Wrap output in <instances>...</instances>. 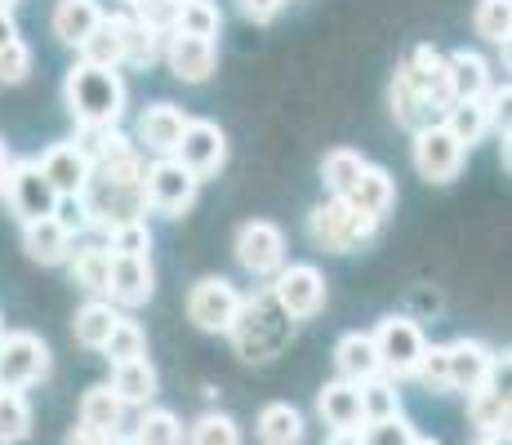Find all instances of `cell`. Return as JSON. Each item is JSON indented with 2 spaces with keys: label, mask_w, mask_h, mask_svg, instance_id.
I'll return each mask as SVG.
<instances>
[{
  "label": "cell",
  "mask_w": 512,
  "mask_h": 445,
  "mask_svg": "<svg viewBox=\"0 0 512 445\" xmlns=\"http://www.w3.org/2000/svg\"><path fill=\"white\" fill-rule=\"evenodd\" d=\"M63 103L81 130H116L125 112V81L121 72L76 63L63 81Z\"/></svg>",
  "instance_id": "6da1fadb"
},
{
  "label": "cell",
  "mask_w": 512,
  "mask_h": 445,
  "mask_svg": "<svg viewBox=\"0 0 512 445\" xmlns=\"http://www.w3.org/2000/svg\"><path fill=\"white\" fill-rule=\"evenodd\" d=\"M290 334H294V321L272 303L268 290L259 299H241V316L232 325V343L241 352V361H250V365L272 361L290 343Z\"/></svg>",
  "instance_id": "7a4b0ae2"
},
{
  "label": "cell",
  "mask_w": 512,
  "mask_h": 445,
  "mask_svg": "<svg viewBox=\"0 0 512 445\" xmlns=\"http://www.w3.org/2000/svg\"><path fill=\"white\" fill-rule=\"evenodd\" d=\"M370 339H374V356H379L383 379H392V383L415 379L428 339H423V330L410 321V316H383V321L370 330Z\"/></svg>",
  "instance_id": "3957f363"
},
{
  "label": "cell",
  "mask_w": 512,
  "mask_h": 445,
  "mask_svg": "<svg viewBox=\"0 0 512 445\" xmlns=\"http://www.w3.org/2000/svg\"><path fill=\"white\" fill-rule=\"evenodd\" d=\"M374 219H366L361 210H352L348 201H321L317 210L308 214V236H312V245L317 250H326V254H352L361 241H370L374 236Z\"/></svg>",
  "instance_id": "277c9868"
},
{
  "label": "cell",
  "mask_w": 512,
  "mask_h": 445,
  "mask_svg": "<svg viewBox=\"0 0 512 445\" xmlns=\"http://www.w3.org/2000/svg\"><path fill=\"white\" fill-rule=\"evenodd\" d=\"M49 379V343L32 330L0 334V392H23Z\"/></svg>",
  "instance_id": "5b68a950"
},
{
  "label": "cell",
  "mask_w": 512,
  "mask_h": 445,
  "mask_svg": "<svg viewBox=\"0 0 512 445\" xmlns=\"http://www.w3.org/2000/svg\"><path fill=\"white\" fill-rule=\"evenodd\" d=\"M272 303L290 316V321H312L326 308V276L317 263H285L268 285Z\"/></svg>",
  "instance_id": "8992f818"
},
{
  "label": "cell",
  "mask_w": 512,
  "mask_h": 445,
  "mask_svg": "<svg viewBox=\"0 0 512 445\" xmlns=\"http://www.w3.org/2000/svg\"><path fill=\"white\" fill-rule=\"evenodd\" d=\"M241 299L228 276H201V281L187 290V321L205 334H232L236 316H241Z\"/></svg>",
  "instance_id": "52a82bcc"
},
{
  "label": "cell",
  "mask_w": 512,
  "mask_h": 445,
  "mask_svg": "<svg viewBox=\"0 0 512 445\" xmlns=\"http://www.w3.org/2000/svg\"><path fill=\"white\" fill-rule=\"evenodd\" d=\"M196 187H201V178L187 174L174 156H156V161L143 170V201H147V210L165 214V219H179V214L192 210Z\"/></svg>",
  "instance_id": "ba28073f"
},
{
  "label": "cell",
  "mask_w": 512,
  "mask_h": 445,
  "mask_svg": "<svg viewBox=\"0 0 512 445\" xmlns=\"http://www.w3.org/2000/svg\"><path fill=\"white\" fill-rule=\"evenodd\" d=\"M0 192H5L9 210L18 214V223L54 219V210H58L54 187L45 183V174L36 161H9V174H5V187H0Z\"/></svg>",
  "instance_id": "9c48e42d"
},
{
  "label": "cell",
  "mask_w": 512,
  "mask_h": 445,
  "mask_svg": "<svg viewBox=\"0 0 512 445\" xmlns=\"http://www.w3.org/2000/svg\"><path fill=\"white\" fill-rule=\"evenodd\" d=\"M401 76H406V85L415 89V94L423 98V103L432 107V116H446V107L455 103V94H450V72H446V54L432 45H419L415 54L406 58V63L397 67Z\"/></svg>",
  "instance_id": "30bf717a"
},
{
  "label": "cell",
  "mask_w": 512,
  "mask_h": 445,
  "mask_svg": "<svg viewBox=\"0 0 512 445\" xmlns=\"http://www.w3.org/2000/svg\"><path fill=\"white\" fill-rule=\"evenodd\" d=\"M495 370H499V356L486 348L481 339H455L446 343V383L450 392H464L472 397L477 388H486V383H495Z\"/></svg>",
  "instance_id": "8fae6325"
},
{
  "label": "cell",
  "mask_w": 512,
  "mask_h": 445,
  "mask_svg": "<svg viewBox=\"0 0 512 445\" xmlns=\"http://www.w3.org/2000/svg\"><path fill=\"white\" fill-rule=\"evenodd\" d=\"M410 156H415V170L419 178H428V183H450L459 170H464V147L450 138L446 125H423L415 134V143H410Z\"/></svg>",
  "instance_id": "7c38bea8"
},
{
  "label": "cell",
  "mask_w": 512,
  "mask_h": 445,
  "mask_svg": "<svg viewBox=\"0 0 512 445\" xmlns=\"http://www.w3.org/2000/svg\"><path fill=\"white\" fill-rule=\"evenodd\" d=\"M236 263L250 276H277L285 267V232L268 219H254L236 232Z\"/></svg>",
  "instance_id": "4fadbf2b"
},
{
  "label": "cell",
  "mask_w": 512,
  "mask_h": 445,
  "mask_svg": "<svg viewBox=\"0 0 512 445\" xmlns=\"http://www.w3.org/2000/svg\"><path fill=\"white\" fill-rule=\"evenodd\" d=\"M174 161H179L192 178L219 174V165L228 161V134H223L214 121H187L179 147H174Z\"/></svg>",
  "instance_id": "5bb4252c"
},
{
  "label": "cell",
  "mask_w": 512,
  "mask_h": 445,
  "mask_svg": "<svg viewBox=\"0 0 512 445\" xmlns=\"http://www.w3.org/2000/svg\"><path fill=\"white\" fill-rule=\"evenodd\" d=\"M156 294V272L152 259H112L107 263V303L121 308H143Z\"/></svg>",
  "instance_id": "9a60e30c"
},
{
  "label": "cell",
  "mask_w": 512,
  "mask_h": 445,
  "mask_svg": "<svg viewBox=\"0 0 512 445\" xmlns=\"http://www.w3.org/2000/svg\"><path fill=\"white\" fill-rule=\"evenodd\" d=\"M165 63L183 85H205L219 67V45L214 41H192V36H165Z\"/></svg>",
  "instance_id": "2e32d148"
},
{
  "label": "cell",
  "mask_w": 512,
  "mask_h": 445,
  "mask_svg": "<svg viewBox=\"0 0 512 445\" xmlns=\"http://www.w3.org/2000/svg\"><path fill=\"white\" fill-rule=\"evenodd\" d=\"M36 165H41L45 183L54 187L58 201H81L85 183H90V165H85V156L72 143H54Z\"/></svg>",
  "instance_id": "e0dca14e"
},
{
  "label": "cell",
  "mask_w": 512,
  "mask_h": 445,
  "mask_svg": "<svg viewBox=\"0 0 512 445\" xmlns=\"http://www.w3.org/2000/svg\"><path fill=\"white\" fill-rule=\"evenodd\" d=\"M187 121H192V116H187L183 107H174V103H152V107H143V116H139V138H143V147H147V152H156V156H174V147H179Z\"/></svg>",
  "instance_id": "ac0fdd59"
},
{
  "label": "cell",
  "mask_w": 512,
  "mask_h": 445,
  "mask_svg": "<svg viewBox=\"0 0 512 445\" xmlns=\"http://www.w3.org/2000/svg\"><path fill=\"white\" fill-rule=\"evenodd\" d=\"M23 250L27 259H36L41 267H58L72 259L76 236L58 219H36V223H23Z\"/></svg>",
  "instance_id": "d6986e66"
},
{
  "label": "cell",
  "mask_w": 512,
  "mask_h": 445,
  "mask_svg": "<svg viewBox=\"0 0 512 445\" xmlns=\"http://www.w3.org/2000/svg\"><path fill=\"white\" fill-rule=\"evenodd\" d=\"M446 72H450V94H455V103H481V98L490 94V63L481 54H472V49H455V54H446Z\"/></svg>",
  "instance_id": "ffe728a7"
},
{
  "label": "cell",
  "mask_w": 512,
  "mask_h": 445,
  "mask_svg": "<svg viewBox=\"0 0 512 445\" xmlns=\"http://www.w3.org/2000/svg\"><path fill=\"white\" fill-rule=\"evenodd\" d=\"M348 205H352V210H361L366 219L383 223V214L397 205V178L383 170V165H366V174H361L357 187H352Z\"/></svg>",
  "instance_id": "44dd1931"
},
{
  "label": "cell",
  "mask_w": 512,
  "mask_h": 445,
  "mask_svg": "<svg viewBox=\"0 0 512 445\" xmlns=\"http://www.w3.org/2000/svg\"><path fill=\"white\" fill-rule=\"evenodd\" d=\"M317 414L334 432H361V392H357V383H343V379L326 383V388L317 392Z\"/></svg>",
  "instance_id": "7402d4cb"
},
{
  "label": "cell",
  "mask_w": 512,
  "mask_h": 445,
  "mask_svg": "<svg viewBox=\"0 0 512 445\" xmlns=\"http://www.w3.org/2000/svg\"><path fill=\"white\" fill-rule=\"evenodd\" d=\"M107 388L116 392V401L121 405H152L156 401V388H161V379H156V365L139 356V361H125V365H112V383Z\"/></svg>",
  "instance_id": "603a6c76"
},
{
  "label": "cell",
  "mask_w": 512,
  "mask_h": 445,
  "mask_svg": "<svg viewBox=\"0 0 512 445\" xmlns=\"http://www.w3.org/2000/svg\"><path fill=\"white\" fill-rule=\"evenodd\" d=\"M98 23H103V5H98V0H58L54 18H49L54 36L72 49H81V41L94 32Z\"/></svg>",
  "instance_id": "cb8c5ba5"
},
{
  "label": "cell",
  "mask_w": 512,
  "mask_h": 445,
  "mask_svg": "<svg viewBox=\"0 0 512 445\" xmlns=\"http://www.w3.org/2000/svg\"><path fill=\"white\" fill-rule=\"evenodd\" d=\"M254 432H259V445H303L308 441V423H303V414L294 410L290 401L263 405Z\"/></svg>",
  "instance_id": "d4e9b609"
},
{
  "label": "cell",
  "mask_w": 512,
  "mask_h": 445,
  "mask_svg": "<svg viewBox=\"0 0 512 445\" xmlns=\"http://www.w3.org/2000/svg\"><path fill=\"white\" fill-rule=\"evenodd\" d=\"M112 27H116V41H121V63L130 67H152L165 49V36L147 32L134 14H112Z\"/></svg>",
  "instance_id": "484cf974"
},
{
  "label": "cell",
  "mask_w": 512,
  "mask_h": 445,
  "mask_svg": "<svg viewBox=\"0 0 512 445\" xmlns=\"http://www.w3.org/2000/svg\"><path fill=\"white\" fill-rule=\"evenodd\" d=\"M334 365H339V379L343 383H366L379 374V356H374V339L361 330L343 334L339 343H334Z\"/></svg>",
  "instance_id": "4316f807"
},
{
  "label": "cell",
  "mask_w": 512,
  "mask_h": 445,
  "mask_svg": "<svg viewBox=\"0 0 512 445\" xmlns=\"http://www.w3.org/2000/svg\"><path fill=\"white\" fill-rule=\"evenodd\" d=\"M468 419L481 437H508V392L499 383H486L468 397Z\"/></svg>",
  "instance_id": "83f0119b"
},
{
  "label": "cell",
  "mask_w": 512,
  "mask_h": 445,
  "mask_svg": "<svg viewBox=\"0 0 512 445\" xmlns=\"http://www.w3.org/2000/svg\"><path fill=\"white\" fill-rule=\"evenodd\" d=\"M107 263H112V254H107L103 241H90V245H76L67 267H72V281L81 285L90 299H107Z\"/></svg>",
  "instance_id": "f1b7e54d"
},
{
  "label": "cell",
  "mask_w": 512,
  "mask_h": 445,
  "mask_svg": "<svg viewBox=\"0 0 512 445\" xmlns=\"http://www.w3.org/2000/svg\"><path fill=\"white\" fill-rule=\"evenodd\" d=\"M72 147L85 156V165H90V174L134 152V143H130V138H125L121 130H81V134L72 138Z\"/></svg>",
  "instance_id": "f546056e"
},
{
  "label": "cell",
  "mask_w": 512,
  "mask_h": 445,
  "mask_svg": "<svg viewBox=\"0 0 512 445\" xmlns=\"http://www.w3.org/2000/svg\"><path fill=\"white\" fill-rule=\"evenodd\" d=\"M366 156L352 152V147H334V152H326V161H321V178H326L330 196L334 201H348L352 187H357V178L366 174Z\"/></svg>",
  "instance_id": "4dcf8cb0"
},
{
  "label": "cell",
  "mask_w": 512,
  "mask_h": 445,
  "mask_svg": "<svg viewBox=\"0 0 512 445\" xmlns=\"http://www.w3.org/2000/svg\"><path fill=\"white\" fill-rule=\"evenodd\" d=\"M116 321H121V312H116L112 303H107V299H90L81 312H76L72 334H76V343H81V348L103 352V343H107V334L116 330Z\"/></svg>",
  "instance_id": "1f68e13d"
},
{
  "label": "cell",
  "mask_w": 512,
  "mask_h": 445,
  "mask_svg": "<svg viewBox=\"0 0 512 445\" xmlns=\"http://www.w3.org/2000/svg\"><path fill=\"white\" fill-rule=\"evenodd\" d=\"M121 419H125V405L116 401V392L107 388V383H94V388L81 397V423L85 428L112 437V432H121Z\"/></svg>",
  "instance_id": "d6a6232c"
},
{
  "label": "cell",
  "mask_w": 512,
  "mask_h": 445,
  "mask_svg": "<svg viewBox=\"0 0 512 445\" xmlns=\"http://www.w3.org/2000/svg\"><path fill=\"white\" fill-rule=\"evenodd\" d=\"M134 445H187V428L174 410H161V405H147L139 428L130 432Z\"/></svg>",
  "instance_id": "836d02e7"
},
{
  "label": "cell",
  "mask_w": 512,
  "mask_h": 445,
  "mask_svg": "<svg viewBox=\"0 0 512 445\" xmlns=\"http://www.w3.org/2000/svg\"><path fill=\"white\" fill-rule=\"evenodd\" d=\"M223 27V14L214 0H183L179 18H174V32L170 36H192V41H214Z\"/></svg>",
  "instance_id": "e575fe53"
},
{
  "label": "cell",
  "mask_w": 512,
  "mask_h": 445,
  "mask_svg": "<svg viewBox=\"0 0 512 445\" xmlns=\"http://www.w3.org/2000/svg\"><path fill=\"white\" fill-rule=\"evenodd\" d=\"M441 125H446L450 138H455L464 152L490 134V116H486V107L481 103H450L446 116H441Z\"/></svg>",
  "instance_id": "d590c367"
},
{
  "label": "cell",
  "mask_w": 512,
  "mask_h": 445,
  "mask_svg": "<svg viewBox=\"0 0 512 445\" xmlns=\"http://www.w3.org/2000/svg\"><path fill=\"white\" fill-rule=\"evenodd\" d=\"M361 392V423H379V419H397L401 414V392L392 379H383V374H374V379L357 383Z\"/></svg>",
  "instance_id": "8d00e7d4"
},
{
  "label": "cell",
  "mask_w": 512,
  "mask_h": 445,
  "mask_svg": "<svg viewBox=\"0 0 512 445\" xmlns=\"http://www.w3.org/2000/svg\"><path fill=\"white\" fill-rule=\"evenodd\" d=\"M388 98H392V116H397V125H406L410 134H419L423 125H437V116H432V107L423 103V98L415 94V89L406 85V76H392V89H388Z\"/></svg>",
  "instance_id": "74e56055"
},
{
  "label": "cell",
  "mask_w": 512,
  "mask_h": 445,
  "mask_svg": "<svg viewBox=\"0 0 512 445\" xmlns=\"http://www.w3.org/2000/svg\"><path fill=\"white\" fill-rule=\"evenodd\" d=\"M81 63L85 67H103V72H116V67H121V41H116L112 14H103V23H98L94 32L81 41Z\"/></svg>",
  "instance_id": "f35d334b"
},
{
  "label": "cell",
  "mask_w": 512,
  "mask_h": 445,
  "mask_svg": "<svg viewBox=\"0 0 512 445\" xmlns=\"http://www.w3.org/2000/svg\"><path fill=\"white\" fill-rule=\"evenodd\" d=\"M472 27H477L481 41L508 49V36H512V0H477Z\"/></svg>",
  "instance_id": "ab89813d"
},
{
  "label": "cell",
  "mask_w": 512,
  "mask_h": 445,
  "mask_svg": "<svg viewBox=\"0 0 512 445\" xmlns=\"http://www.w3.org/2000/svg\"><path fill=\"white\" fill-rule=\"evenodd\" d=\"M32 437V405L23 392H0V445H23Z\"/></svg>",
  "instance_id": "60d3db41"
},
{
  "label": "cell",
  "mask_w": 512,
  "mask_h": 445,
  "mask_svg": "<svg viewBox=\"0 0 512 445\" xmlns=\"http://www.w3.org/2000/svg\"><path fill=\"white\" fill-rule=\"evenodd\" d=\"M187 445H241V423L232 414L205 410L201 419L187 428Z\"/></svg>",
  "instance_id": "b9f144b4"
},
{
  "label": "cell",
  "mask_w": 512,
  "mask_h": 445,
  "mask_svg": "<svg viewBox=\"0 0 512 445\" xmlns=\"http://www.w3.org/2000/svg\"><path fill=\"white\" fill-rule=\"evenodd\" d=\"M103 356H107V361H112V365H125V361H139V356H147V339H143L139 321H130V316H121V321H116V330L107 334Z\"/></svg>",
  "instance_id": "7bdbcfd3"
},
{
  "label": "cell",
  "mask_w": 512,
  "mask_h": 445,
  "mask_svg": "<svg viewBox=\"0 0 512 445\" xmlns=\"http://www.w3.org/2000/svg\"><path fill=\"white\" fill-rule=\"evenodd\" d=\"M103 245L112 259H147L152 254V232H147V223H121L107 232Z\"/></svg>",
  "instance_id": "ee69618b"
},
{
  "label": "cell",
  "mask_w": 512,
  "mask_h": 445,
  "mask_svg": "<svg viewBox=\"0 0 512 445\" xmlns=\"http://www.w3.org/2000/svg\"><path fill=\"white\" fill-rule=\"evenodd\" d=\"M361 445H415L419 432L410 428L406 414H397V419H379V423H361Z\"/></svg>",
  "instance_id": "f6af8a7d"
},
{
  "label": "cell",
  "mask_w": 512,
  "mask_h": 445,
  "mask_svg": "<svg viewBox=\"0 0 512 445\" xmlns=\"http://www.w3.org/2000/svg\"><path fill=\"white\" fill-rule=\"evenodd\" d=\"M179 5L183 0H139L134 5V18L156 36H170L174 32V18H179Z\"/></svg>",
  "instance_id": "bcb514c9"
},
{
  "label": "cell",
  "mask_w": 512,
  "mask_h": 445,
  "mask_svg": "<svg viewBox=\"0 0 512 445\" xmlns=\"http://www.w3.org/2000/svg\"><path fill=\"white\" fill-rule=\"evenodd\" d=\"M32 76V49L27 41H9L0 49V85H23Z\"/></svg>",
  "instance_id": "7dc6e473"
},
{
  "label": "cell",
  "mask_w": 512,
  "mask_h": 445,
  "mask_svg": "<svg viewBox=\"0 0 512 445\" xmlns=\"http://www.w3.org/2000/svg\"><path fill=\"white\" fill-rule=\"evenodd\" d=\"M415 379L428 392H450V383H446V343H437V348H423V361H419Z\"/></svg>",
  "instance_id": "c3c4849f"
},
{
  "label": "cell",
  "mask_w": 512,
  "mask_h": 445,
  "mask_svg": "<svg viewBox=\"0 0 512 445\" xmlns=\"http://www.w3.org/2000/svg\"><path fill=\"white\" fill-rule=\"evenodd\" d=\"M245 18H254V23H272V18L285 9V0H241Z\"/></svg>",
  "instance_id": "681fc988"
},
{
  "label": "cell",
  "mask_w": 512,
  "mask_h": 445,
  "mask_svg": "<svg viewBox=\"0 0 512 445\" xmlns=\"http://www.w3.org/2000/svg\"><path fill=\"white\" fill-rule=\"evenodd\" d=\"M112 437H116V432H112ZM63 445H107V437H103V432H94V428H85V423H76V428L63 437Z\"/></svg>",
  "instance_id": "f907efd6"
},
{
  "label": "cell",
  "mask_w": 512,
  "mask_h": 445,
  "mask_svg": "<svg viewBox=\"0 0 512 445\" xmlns=\"http://www.w3.org/2000/svg\"><path fill=\"white\" fill-rule=\"evenodd\" d=\"M9 41H18V23H14V14H0V49Z\"/></svg>",
  "instance_id": "816d5d0a"
},
{
  "label": "cell",
  "mask_w": 512,
  "mask_h": 445,
  "mask_svg": "<svg viewBox=\"0 0 512 445\" xmlns=\"http://www.w3.org/2000/svg\"><path fill=\"white\" fill-rule=\"evenodd\" d=\"M326 445H361V437H357V432H334Z\"/></svg>",
  "instance_id": "f5cc1de1"
},
{
  "label": "cell",
  "mask_w": 512,
  "mask_h": 445,
  "mask_svg": "<svg viewBox=\"0 0 512 445\" xmlns=\"http://www.w3.org/2000/svg\"><path fill=\"white\" fill-rule=\"evenodd\" d=\"M5 174H9V152H5V143H0V187H5Z\"/></svg>",
  "instance_id": "db71d44e"
},
{
  "label": "cell",
  "mask_w": 512,
  "mask_h": 445,
  "mask_svg": "<svg viewBox=\"0 0 512 445\" xmlns=\"http://www.w3.org/2000/svg\"><path fill=\"white\" fill-rule=\"evenodd\" d=\"M107 445H134L130 432H116V437H107Z\"/></svg>",
  "instance_id": "11a10c76"
},
{
  "label": "cell",
  "mask_w": 512,
  "mask_h": 445,
  "mask_svg": "<svg viewBox=\"0 0 512 445\" xmlns=\"http://www.w3.org/2000/svg\"><path fill=\"white\" fill-rule=\"evenodd\" d=\"M477 445H508V437H477Z\"/></svg>",
  "instance_id": "9f6ffc18"
},
{
  "label": "cell",
  "mask_w": 512,
  "mask_h": 445,
  "mask_svg": "<svg viewBox=\"0 0 512 445\" xmlns=\"http://www.w3.org/2000/svg\"><path fill=\"white\" fill-rule=\"evenodd\" d=\"M14 5L18 0H0V14H14Z\"/></svg>",
  "instance_id": "6f0895ef"
},
{
  "label": "cell",
  "mask_w": 512,
  "mask_h": 445,
  "mask_svg": "<svg viewBox=\"0 0 512 445\" xmlns=\"http://www.w3.org/2000/svg\"><path fill=\"white\" fill-rule=\"evenodd\" d=\"M415 445H441V441H432V437H415Z\"/></svg>",
  "instance_id": "680465c9"
},
{
  "label": "cell",
  "mask_w": 512,
  "mask_h": 445,
  "mask_svg": "<svg viewBox=\"0 0 512 445\" xmlns=\"http://www.w3.org/2000/svg\"><path fill=\"white\" fill-rule=\"evenodd\" d=\"M125 5H130V9H134V5H139V0H125Z\"/></svg>",
  "instance_id": "91938a15"
},
{
  "label": "cell",
  "mask_w": 512,
  "mask_h": 445,
  "mask_svg": "<svg viewBox=\"0 0 512 445\" xmlns=\"http://www.w3.org/2000/svg\"><path fill=\"white\" fill-rule=\"evenodd\" d=\"M0 334H5V321H0Z\"/></svg>",
  "instance_id": "94428289"
}]
</instances>
